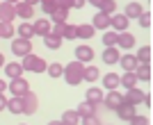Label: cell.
<instances>
[{
    "instance_id": "cell-1",
    "label": "cell",
    "mask_w": 153,
    "mask_h": 125,
    "mask_svg": "<svg viewBox=\"0 0 153 125\" xmlns=\"http://www.w3.org/2000/svg\"><path fill=\"white\" fill-rule=\"evenodd\" d=\"M82 71H85V64L78 62V59H73V62H69L66 66H64V80H66V84H71V87H78L80 82H82Z\"/></svg>"
},
{
    "instance_id": "cell-2",
    "label": "cell",
    "mask_w": 153,
    "mask_h": 125,
    "mask_svg": "<svg viewBox=\"0 0 153 125\" xmlns=\"http://www.w3.org/2000/svg\"><path fill=\"white\" fill-rule=\"evenodd\" d=\"M21 66H23V71H32V73H44L48 64H46L44 57L34 55V52H27V55H23V62H21Z\"/></svg>"
},
{
    "instance_id": "cell-3",
    "label": "cell",
    "mask_w": 153,
    "mask_h": 125,
    "mask_svg": "<svg viewBox=\"0 0 153 125\" xmlns=\"http://www.w3.org/2000/svg\"><path fill=\"white\" fill-rule=\"evenodd\" d=\"M21 100H23V114H34L39 109V98H37V93H32L30 89L21 96Z\"/></svg>"
},
{
    "instance_id": "cell-4",
    "label": "cell",
    "mask_w": 153,
    "mask_h": 125,
    "mask_svg": "<svg viewBox=\"0 0 153 125\" xmlns=\"http://www.w3.org/2000/svg\"><path fill=\"white\" fill-rule=\"evenodd\" d=\"M128 25H130V18H128L126 14H119V12L110 14V27H112L114 32H123V30H128Z\"/></svg>"
},
{
    "instance_id": "cell-5",
    "label": "cell",
    "mask_w": 153,
    "mask_h": 125,
    "mask_svg": "<svg viewBox=\"0 0 153 125\" xmlns=\"http://www.w3.org/2000/svg\"><path fill=\"white\" fill-rule=\"evenodd\" d=\"M12 52L16 57H23V55H27V52H32V41L30 39H23V37L14 39L12 41Z\"/></svg>"
},
{
    "instance_id": "cell-6",
    "label": "cell",
    "mask_w": 153,
    "mask_h": 125,
    "mask_svg": "<svg viewBox=\"0 0 153 125\" xmlns=\"http://www.w3.org/2000/svg\"><path fill=\"white\" fill-rule=\"evenodd\" d=\"M142 96H144V91H142V89H137V87H130V89H126V93H121V102L137 107V105L142 102Z\"/></svg>"
},
{
    "instance_id": "cell-7",
    "label": "cell",
    "mask_w": 153,
    "mask_h": 125,
    "mask_svg": "<svg viewBox=\"0 0 153 125\" xmlns=\"http://www.w3.org/2000/svg\"><path fill=\"white\" fill-rule=\"evenodd\" d=\"M9 93H14V96H23L30 89V82L23 77V75H19V77H12V82H9Z\"/></svg>"
},
{
    "instance_id": "cell-8",
    "label": "cell",
    "mask_w": 153,
    "mask_h": 125,
    "mask_svg": "<svg viewBox=\"0 0 153 125\" xmlns=\"http://www.w3.org/2000/svg\"><path fill=\"white\" fill-rule=\"evenodd\" d=\"M101 105H105L110 112H114L117 107L121 105V93H119L117 89H110V91H105V96H103V102H101Z\"/></svg>"
},
{
    "instance_id": "cell-9",
    "label": "cell",
    "mask_w": 153,
    "mask_h": 125,
    "mask_svg": "<svg viewBox=\"0 0 153 125\" xmlns=\"http://www.w3.org/2000/svg\"><path fill=\"white\" fill-rule=\"evenodd\" d=\"M14 12H16V16H21L23 21H30L32 16H34V5L25 2V0H19V2H14Z\"/></svg>"
},
{
    "instance_id": "cell-10",
    "label": "cell",
    "mask_w": 153,
    "mask_h": 125,
    "mask_svg": "<svg viewBox=\"0 0 153 125\" xmlns=\"http://www.w3.org/2000/svg\"><path fill=\"white\" fill-rule=\"evenodd\" d=\"M91 25H94V30H108V27H110V14L96 9L94 18H91Z\"/></svg>"
},
{
    "instance_id": "cell-11",
    "label": "cell",
    "mask_w": 153,
    "mask_h": 125,
    "mask_svg": "<svg viewBox=\"0 0 153 125\" xmlns=\"http://www.w3.org/2000/svg\"><path fill=\"white\" fill-rule=\"evenodd\" d=\"M76 59H78V62H82V64L91 62V59H94V48L87 46V43H80L76 48Z\"/></svg>"
},
{
    "instance_id": "cell-12",
    "label": "cell",
    "mask_w": 153,
    "mask_h": 125,
    "mask_svg": "<svg viewBox=\"0 0 153 125\" xmlns=\"http://www.w3.org/2000/svg\"><path fill=\"white\" fill-rule=\"evenodd\" d=\"M133 46H135V37H133L128 30H123V32H119V34H117V48L130 50Z\"/></svg>"
},
{
    "instance_id": "cell-13",
    "label": "cell",
    "mask_w": 153,
    "mask_h": 125,
    "mask_svg": "<svg viewBox=\"0 0 153 125\" xmlns=\"http://www.w3.org/2000/svg\"><path fill=\"white\" fill-rule=\"evenodd\" d=\"M87 5H94L96 9H101V12H105V14H114L117 12L114 0H87Z\"/></svg>"
},
{
    "instance_id": "cell-14",
    "label": "cell",
    "mask_w": 153,
    "mask_h": 125,
    "mask_svg": "<svg viewBox=\"0 0 153 125\" xmlns=\"http://www.w3.org/2000/svg\"><path fill=\"white\" fill-rule=\"evenodd\" d=\"M114 112H117V116H119L121 121H126V123H130V121H133V116L137 114V112H135V107H133V105H126V102H121Z\"/></svg>"
},
{
    "instance_id": "cell-15",
    "label": "cell",
    "mask_w": 153,
    "mask_h": 125,
    "mask_svg": "<svg viewBox=\"0 0 153 125\" xmlns=\"http://www.w3.org/2000/svg\"><path fill=\"white\" fill-rule=\"evenodd\" d=\"M135 75H137V80L149 82L151 80V62H140L135 66Z\"/></svg>"
},
{
    "instance_id": "cell-16",
    "label": "cell",
    "mask_w": 153,
    "mask_h": 125,
    "mask_svg": "<svg viewBox=\"0 0 153 125\" xmlns=\"http://www.w3.org/2000/svg\"><path fill=\"white\" fill-rule=\"evenodd\" d=\"M2 68H5V75L9 77V80L23 75V66H21V62H5V64H2Z\"/></svg>"
},
{
    "instance_id": "cell-17",
    "label": "cell",
    "mask_w": 153,
    "mask_h": 125,
    "mask_svg": "<svg viewBox=\"0 0 153 125\" xmlns=\"http://www.w3.org/2000/svg\"><path fill=\"white\" fill-rule=\"evenodd\" d=\"M119 55H121V52H119L117 46H105V50H103V62L112 66V64L119 62Z\"/></svg>"
},
{
    "instance_id": "cell-18",
    "label": "cell",
    "mask_w": 153,
    "mask_h": 125,
    "mask_svg": "<svg viewBox=\"0 0 153 125\" xmlns=\"http://www.w3.org/2000/svg\"><path fill=\"white\" fill-rule=\"evenodd\" d=\"M117 64H119L123 71H135V66H137L140 62H137V57H135V55L126 52V55H119V62H117Z\"/></svg>"
},
{
    "instance_id": "cell-19",
    "label": "cell",
    "mask_w": 153,
    "mask_h": 125,
    "mask_svg": "<svg viewBox=\"0 0 153 125\" xmlns=\"http://www.w3.org/2000/svg\"><path fill=\"white\" fill-rule=\"evenodd\" d=\"M137 75H135V71H126L123 75H119V87L123 89H130V87H137Z\"/></svg>"
},
{
    "instance_id": "cell-20",
    "label": "cell",
    "mask_w": 153,
    "mask_h": 125,
    "mask_svg": "<svg viewBox=\"0 0 153 125\" xmlns=\"http://www.w3.org/2000/svg\"><path fill=\"white\" fill-rule=\"evenodd\" d=\"M51 27H53V23H51V21H46L44 16H41L39 21H34V23H32V30H34V34H39V37L48 34V32H51Z\"/></svg>"
},
{
    "instance_id": "cell-21",
    "label": "cell",
    "mask_w": 153,
    "mask_h": 125,
    "mask_svg": "<svg viewBox=\"0 0 153 125\" xmlns=\"http://www.w3.org/2000/svg\"><path fill=\"white\" fill-rule=\"evenodd\" d=\"M16 18V12H14V5L2 0L0 2V21H14Z\"/></svg>"
},
{
    "instance_id": "cell-22",
    "label": "cell",
    "mask_w": 153,
    "mask_h": 125,
    "mask_svg": "<svg viewBox=\"0 0 153 125\" xmlns=\"http://www.w3.org/2000/svg\"><path fill=\"white\" fill-rule=\"evenodd\" d=\"M9 114H23V100L21 96H14V98H7V107H5Z\"/></svg>"
},
{
    "instance_id": "cell-23",
    "label": "cell",
    "mask_w": 153,
    "mask_h": 125,
    "mask_svg": "<svg viewBox=\"0 0 153 125\" xmlns=\"http://www.w3.org/2000/svg\"><path fill=\"white\" fill-rule=\"evenodd\" d=\"M44 43H46V48L57 50V48H62V37L55 34V32H48V34H44Z\"/></svg>"
},
{
    "instance_id": "cell-24",
    "label": "cell",
    "mask_w": 153,
    "mask_h": 125,
    "mask_svg": "<svg viewBox=\"0 0 153 125\" xmlns=\"http://www.w3.org/2000/svg\"><path fill=\"white\" fill-rule=\"evenodd\" d=\"M59 123L76 125V123H80V114H78L76 109H66V112H62V116H59Z\"/></svg>"
},
{
    "instance_id": "cell-25",
    "label": "cell",
    "mask_w": 153,
    "mask_h": 125,
    "mask_svg": "<svg viewBox=\"0 0 153 125\" xmlns=\"http://www.w3.org/2000/svg\"><path fill=\"white\" fill-rule=\"evenodd\" d=\"M94 25L91 23H82V25H76V37L78 39H91L94 37Z\"/></svg>"
},
{
    "instance_id": "cell-26",
    "label": "cell",
    "mask_w": 153,
    "mask_h": 125,
    "mask_svg": "<svg viewBox=\"0 0 153 125\" xmlns=\"http://www.w3.org/2000/svg\"><path fill=\"white\" fill-rule=\"evenodd\" d=\"M103 96H105V89H98V87H91L89 91H87V100L94 102V105H98V107H101V102H103Z\"/></svg>"
},
{
    "instance_id": "cell-27",
    "label": "cell",
    "mask_w": 153,
    "mask_h": 125,
    "mask_svg": "<svg viewBox=\"0 0 153 125\" xmlns=\"http://www.w3.org/2000/svg\"><path fill=\"white\" fill-rule=\"evenodd\" d=\"M103 89L110 91V89H119V75L117 73H105L103 75Z\"/></svg>"
},
{
    "instance_id": "cell-28",
    "label": "cell",
    "mask_w": 153,
    "mask_h": 125,
    "mask_svg": "<svg viewBox=\"0 0 153 125\" xmlns=\"http://www.w3.org/2000/svg\"><path fill=\"white\" fill-rule=\"evenodd\" d=\"M16 34V27L12 25V21H0V39H12Z\"/></svg>"
},
{
    "instance_id": "cell-29",
    "label": "cell",
    "mask_w": 153,
    "mask_h": 125,
    "mask_svg": "<svg viewBox=\"0 0 153 125\" xmlns=\"http://www.w3.org/2000/svg\"><path fill=\"white\" fill-rule=\"evenodd\" d=\"M142 12H144V7H142L140 2H128V7H126V12H123V14H126L130 21H137V16H140Z\"/></svg>"
},
{
    "instance_id": "cell-30",
    "label": "cell",
    "mask_w": 153,
    "mask_h": 125,
    "mask_svg": "<svg viewBox=\"0 0 153 125\" xmlns=\"http://www.w3.org/2000/svg\"><path fill=\"white\" fill-rule=\"evenodd\" d=\"M16 34H19V37H23V39H32V37H34L32 23H30V21H23V23L16 27Z\"/></svg>"
},
{
    "instance_id": "cell-31",
    "label": "cell",
    "mask_w": 153,
    "mask_h": 125,
    "mask_svg": "<svg viewBox=\"0 0 153 125\" xmlns=\"http://www.w3.org/2000/svg\"><path fill=\"white\" fill-rule=\"evenodd\" d=\"M51 18H53L51 23H66V21H69V9H64V7L57 5V9L51 14Z\"/></svg>"
},
{
    "instance_id": "cell-32",
    "label": "cell",
    "mask_w": 153,
    "mask_h": 125,
    "mask_svg": "<svg viewBox=\"0 0 153 125\" xmlns=\"http://www.w3.org/2000/svg\"><path fill=\"white\" fill-rule=\"evenodd\" d=\"M98 68L96 66H85V71H82V80H87V82H96L98 80Z\"/></svg>"
},
{
    "instance_id": "cell-33",
    "label": "cell",
    "mask_w": 153,
    "mask_h": 125,
    "mask_svg": "<svg viewBox=\"0 0 153 125\" xmlns=\"http://www.w3.org/2000/svg\"><path fill=\"white\" fill-rule=\"evenodd\" d=\"M80 116H85V114H91V112H98V105H94V102H89V100H85V102H80V107L76 109Z\"/></svg>"
},
{
    "instance_id": "cell-34",
    "label": "cell",
    "mask_w": 153,
    "mask_h": 125,
    "mask_svg": "<svg viewBox=\"0 0 153 125\" xmlns=\"http://www.w3.org/2000/svg\"><path fill=\"white\" fill-rule=\"evenodd\" d=\"M46 73L51 75V77H62V73H64V66L59 62H55V64H48L46 66Z\"/></svg>"
},
{
    "instance_id": "cell-35",
    "label": "cell",
    "mask_w": 153,
    "mask_h": 125,
    "mask_svg": "<svg viewBox=\"0 0 153 125\" xmlns=\"http://www.w3.org/2000/svg\"><path fill=\"white\" fill-rule=\"evenodd\" d=\"M135 57H137V62H151V46H142L135 52Z\"/></svg>"
},
{
    "instance_id": "cell-36",
    "label": "cell",
    "mask_w": 153,
    "mask_h": 125,
    "mask_svg": "<svg viewBox=\"0 0 153 125\" xmlns=\"http://www.w3.org/2000/svg\"><path fill=\"white\" fill-rule=\"evenodd\" d=\"M62 39H66V41H73V39H78V37H76V25L64 23V27H62Z\"/></svg>"
},
{
    "instance_id": "cell-37",
    "label": "cell",
    "mask_w": 153,
    "mask_h": 125,
    "mask_svg": "<svg viewBox=\"0 0 153 125\" xmlns=\"http://www.w3.org/2000/svg\"><path fill=\"white\" fill-rule=\"evenodd\" d=\"M117 34H119V32H114V30H105V34H103V43L105 46H117Z\"/></svg>"
},
{
    "instance_id": "cell-38",
    "label": "cell",
    "mask_w": 153,
    "mask_h": 125,
    "mask_svg": "<svg viewBox=\"0 0 153 125\" xmlns=\"http://www.w3.org/2000/svg\"><path fill=\"white\" fill-rule=\"evenodd\" d=\"M57 9V0H41V12L51 16L53 12Z\"/></svg>"
},
{
    "instance_id": "cell-39",
    "label": "cell",
    "mask_w": 153,
    "mask_h": 125,
    "mask_svg": "<svg viewBox=\"0 0 153 125\" xmlns=\"http://www.w3.org/2000/svg\"><path fill=\"white\" fill-rule=\"evenodd\" d=\"M80 123H89V125H96V123H101V116H98V112L85 114V116H80Z\"/></svg>"
},
{
    "instance_id": "cell-40",
    "label": "cell",
    "mask_w": 153,
    "mask_h": 125,
    "mask_svg": "<svg viewBox=\"0 0 153 125\" xmlns=\"http://www.w3.org/2000/svg\"><path fill=\"white\" fill-rule=\"evenodd\" d=\"M130 123H137V125H146V123H151V118H149L146 114H135Z\"/></svg>"
},
{
    "instance_id": "cell-41",
    "label": "cell",
    "mask_w": 153,
    "mask_h": 125,
    "mask_svg": "<svg viewBox=\"0 0 153 125\" xmlns=\"http://www.w3.org/2000/svg\"><path fill=\"white\" fill-rule=\"evenodd\" d=\"M137 21H140L142 27H149V25H151V14H149V12H142L140 16H137Z\"/></svg>"
},
{
    "instance_id": "cell-42",
    "label": "cell",
    "mask_w": 153,
    "mask_h": 125,
    "mask_svg": "<svg viewBox=\"0 0 153 125\" xmlns=\"http://www.w3.org/2000/svg\"><path fill=\"white\" fill-rule=\"evenodd\" d=\"M57 5L64 7V9H71V7H73V0H57Z\"/></svg>"
},
{
    "instance_id": "cell-43",
    "label": "cell",
    "mask_w": 153,
    "mask_h": 125,
    "mask_svg": "<svg viewBox=\"0 0 153 125\" xmlns=\"http://www.w3.org/2000/svg\"><path fill=\"white\" fill-rule=\"evenodd\" d=\"M142 105H144V107H151V96H149L146 91H144V96H142Z\"/></svg>"
},
{
    "instance_id": "cell-44",
    "label": "cell",
    "mask_w": 153,
    "mask_h": 125,
    "mask_svg": "<svg viewBox=\"0 0 153 125\" xmlns=\"http://www.w3.org/2000/svg\"><path fill=\"white\" fill-rule=\"evenodd\" d=\"M5 107H7V96L0 93V112H5Z\"/></svg>"
},
{
    "instance_id": "cell-45",
    "label": "cell",
    "mask_w": 153,
    "mask_h": 125,
    "mask_svg": "<svg viewBox=\"0 0 153 125\" xmlns=\"http://www.w3.org/2000/svg\"><path fill=\"white\" fill-rule=\"evenodd\" d=\"M85 5H87V0H73V7H78V9L85 7Z\"/></svg>"
},
{
    "instance_id": "cell-46",
    "label": "cell",
    "mask_w": 153,
    "mask_h": 125,
    "mask_svg": "<svg viewBox=\"0 0 153 125\" xmlns=\"http://www.w3.org/2000/svg\"><path fill=\"white\" fill-rule=\"evenodd\" d=\"M5 91H7V82L0 77V93H5Z\"/></svg>"
},
{
    "instance_id": "cell-47",
    "label": "cell",
    "mask_w": 153,
    "mask_h": 125,
    "mask_svg": "<svg viewBox=\"0 0 153 125\" xmlns=\"http://www.w3.org/2000/svg\"><path fill=\"white\" fill-rule=\"evenodd\" d=\"M2 64H5V55L0 52V68H2Z\"/></svg>"
},
{
    "instance_id": "cell-48",
    "label": "cell",
    "mask_w": 153,
    "mask_h": 125,
    "mask_svg": "<svg viewBox=\"0 0 153 125\" xmlns=\"http://www.w3.org/2000/svg\"><path fill=\"white\" fill-rule=\"evenodd\" d=\"M25 2H30V5H37V2H39V0H25Z\"/></svg>"
},
{
    "instance_id": "cell-49",
    "label": "cell",
    "mask_w": 153,
    "mask_h": 125,
    "mask_svg": "<svg viewBox=\"0 0 153 125\" xmlns=\"http://www.w3.org/2000/svg\"><path fill=\"white\" fill-rule=\"evenodd\" d=\"M7 2H12V5H14V2H19V0H7Z\"/></svg>"
},
{
    "instance_id": "cell-50",
    "label": "cell",
    "mask_w": 153,
    "mask_h": 125,
    "mask_svg": "<svg viewBox=\"0 0 153 125\" xmlns=\"http://www.w3.org/2000/svg\"><path fill=\"white\" fill-rule=\"evenodd\" d=\"M39 2H41V0H39Z\"/></svg>"
}]
</instances>
